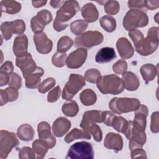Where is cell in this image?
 Returning <instances> with one entry per match:
<instances>
[{"instance_id": "obj_6", "label": "cell", "mask_w": 159, "mask_h": 159, "mask_svg": "<svg viewBox=\"0 0 159 159\" xmlns=\"http://www.w3.org/2000/svg\"><path fill=\"white\" fill-rule=\"evenodd\" d=\"M85 84V79L83 76L78 74L71 73L69 76L68 81L63 88L62 98L67 101L72 99L74 96L76 95Z\"/></svg>"}, {"instance_id": "obj_21", "label": "cell", "mask_w": 159, "mask_h": 159, "mask_svg": "<svg viewBox=\"0 0 159 159\" xmlns=\"http://www.w3.org/2000/svg\"><path fill=\"white\" fill-rule=\"evenodd\" d=\"M28 39L25 34L18 35L14 40L13 52L17 57L27 53Z\"/></svg>"}, {"instance_id": "obj_39", "label": "cell", "mask_w": 159, "mask_h": 159, "mask_svg": "<svg viewBox=\"0 0 159 159\" xmlns=\"http://www.w3.org/2000/svg\"><path fill=\"white\" fill-rule=\"evenodd\" d=\"M101 75L100 71L96 68H91L88 70L84 73V79L89 83H97Z\"/></svg>"}, {"instance_id": "obj_44", "label": "cell", "mask_w": 159, "mask_h": 159, "mask_svg": "<svg viewBox=\"0 0 159 159\" xmlns=\"http://www.w3.org/2000/svg\"><path fill=\"white\" fill-rule=\"evenodd\" d=\"M9 87L19 89L22 86L21 77L16 73H12L9 75V80L8 83Z\"/></svg>"}, {"instance_id": "obj_34", "label": "cell", "mask_w": 159, "mask_h": 159, "mask_svg": "<svg viewBox=\"0 0 159 159\" xmlns=\"http://www.w3.org/2000/svg\"><path fill=\"white\" fill-rule=\"evenodd\" d=\"M102 112L103 111L98 110L86 111L83 114L82 120L96 123H101L102 122Z\"/></svg>"}, {"instance_id": "obj_37", "label": "cell", "mask_w": 159, "mask_h": 159, "mask_svg": "<svg viewBox=\"0 0 159 159\" xmlns=\"http://www.w3.org/2000/svg\"><path fill=\"white\" fill-rule=\"evenodd\" d=\"M73 45V40L68 36H63L58 41L57 51L61 53H65Z\"/></svg>"}, {"instance_id": "obj_45", "label": "cell", "mask_w": 159, "mask_h": 159, "mask_svg": "<svg viewBox=\"0 0 159 159\" xmlns=\"http://www.w3.org/2000/svg\"><path fill=\"white\" fill-rule=\"evenodd\" d=\"M13 33L15 34H23L25 30V24L22 19H17L11 21Z\"/></svg>"}, {"instance_id": "obj_3", "label": "cell", "mask_w": 159, "mask_h": 159, "mask_svg": "<svg viewBox=\"0 0 159 159\" xmlns=\"http://www.w3.org/2000/svg\"><path fill=\"white\" fill-rule=\"evenodd\" d=\"M123 27L128 31L143 27L148 24V17L146 13L139 10L131 9L123 19Z\"/></svg>"}, {"instance_id": "obj_26", "label": "cell", "mask_w": 159, "mask_h": 159, "mask_svg": "<svg viewBox=\"0 0 159 159\" xmlns=\"http://www.w3.org/2000/svg\"><path fill=\"white\" fill-rule=\"evenodd\" d=\"M19 97L18 89L8 87L0 89V105L2 106L8 102H13Z\"/></svg>"}, {"instance_id": "obj_9", "label": "cell", "mask_w": 159, "mask_h": 159, "mask_svg": "<svg viewBox=\"0 0 159 159\" xmlns=\"http://www.w3.org/2000/svg\"><path fill=\"white\" fill-rule=\"evenodd\" d=\"M19 143V142L14 132L1 130L0 131V158H6L13 148Z\"/></svg>"}, {"instance_id": "obj_19", "label": "cell", "mask_w": 159, "mask_h": 159, "mask_svg": "<svg viewBox=\"0 0 159 159\" xmlns=\"http://www.w3.org/2000/svg\"><path fill=\"white\" fill-rule=\"evenodd\" d=\"M122 80L124 88L127 91H136L140 86L139 78L132 71H126L123 73Z\"/></svg>"}, {"instance_id": "obj_41", "label": "cell", "mask_w": 159, "mask_h": 159, "mask_svg": "<svg viewBox=\"0 0 159 159\" xmlns=\"http://www.w3.org/2000/svg\"><path fill=\"white\" fill-rule=\"evenodd\" d=\"M55 83L56 81L53 78H47L40 84L38 88V91L42 94H45L48 91L51 89L55 86Z\"/></svg>"}, {"instance_id": "obj_11", "label": "cell", "mask_w": 159, "mask_h": 159, "mask_svg": "<svg viewBox=\"0 0 159 159\" xmlns=\"http://www.w3.org/2000/svg\"><path fill=\"white\" fill-rule=\"evenodd\" d=\"M88 52L86 48H78L72 52L67 57L66 65L68 68L77 69L86 61Z\"/></svg>"}, {"instance_id": "obj_7", "label": "cell", "mask_w": 159, "mask_h": 159, "mask_svg": "<svg viewBox=\"0 0 159 159\" xmlns=\"http://www.w3.org/2000/svg\"><path fill=\"white\" fill-rule=\"evenodd\" d=\"M103 39L104 37L101 32L89 30L76 37L74 42L76 47L89 48L101 44Z\"/></svg>"}, {"instance_id": "obj_33", "label": "cell", "mask_w": 159, "mask_h": 159, "mask_svg": "<svg viewBox=\"0 0 159 159\" xmlns=\"http://www.w3.org/2000/svg\"><path fill=\"white\" fill-rule=\"evenodd\" d=\"M63 113L68 117H75L79 111L77 102L73 100H70L63 104L61 108Z\"/></svg>"}, {"instance_id": "obj_40", "label": "cell", "mask_w": 159, "mask_h": 159, "mask_svg": "<svg viewBox=\"0 0 159 159\" xmlns=\"http://www.w3.org/2000/svg\"><path fill=\"white\" fill-rule=\"evenodd\" d=\"M66 54L65 53H61L56 52L52 57V62L53 65L58 68H61L66 64Z\"/></svg>"}, {"instance_id": "obj_48", "label": "cell", "mask_w": 159, "mask_h": 159, "mask_svg": "<svg viewBox=\"0 0 159 159\" xmlns=\"http://www.w3.org/2000/svg\"><path fill=\"white\" fill-rule=\"evenodd\" d=\"M61 94V89L59 86H56L52 89L47 95V101L48 102H55L60 98Z\"/></svg>"}, {"instance_id": "obj_29", "label": "cell", "mask_w": 159, "mask_h": 159, "mask_svg": "<svg viewBox=\"0 0 159 159\" xmlns=\"http://www.w3.org/2000/svg\"><path fill=\"white\" fill-rule=\"evenodd\" d=\"M91 138V135L85 130L78 129V128H74L72 129L65 137L64 140L65 142L70 143L74 141L75 140L80 139H84L87 140H90Z\"/></svg>"}, {"instance_id": "obj_28", "label": "cell", "mask_w": 159, "mask_h": 159, "mask_svg": "<svg viewBox=\"0 0 159 159\" xmlns=\"http://www.w3.org/2000/svg\"><path fill=\"white\" fill-rule=\"evenodd\" d=\"M0 5L1 12L9 14H17L21 9V4L16 1L2 0L1 1Z\"/></svg>"}, {"instance_id": "obj_5", "label": "cell", "mask_w": 159, "mask_h": 159, "mask_svg": "<svg viewBox=\"0 0 159 159\" xmlns=\"http://www.w3.org/2000/svg\"><path fill=\"white\" fill-rule=\"evenodd\" d=\"M94 150L91 143L87 142H79L73 144L69 148L66 158L93 159Z\"/></svg>"}, {"instance_id": "obj_17", "label": "cell", "mask_w": 159, "mask_h": 159, "mask_svg": "<svg viewBox=\"0 0 159 159\" xmlns=\"http://www.w3.org/2000/svg\"><path fill=\"white\" fill-rule=\"evenodd\" d=\"M104 145L106 148L113 150L117 152L120 151L123 147V139L119 134L109 132L105 137Z\"/></svg>"}, {"instance_id": "obj_47", "label": "cell", "mask_w": 159, "mask_h": 159, "mask_svg": "<svg viewBox=\"0 0 159 159\" xmlns=\"http://www.w3.org/2000/svg\"><path fill=\"white\" fill-rule=\"evenodd\" d=\"M150 130L154 134L159 132V112L158 111L153 112L151 115Z\"/></svg>"}, {"instance_id": "obj_2", "label": "cell", "mask_w": 159, "mask_h": 159, "mask_svg": "<svg viewBox=\"0 0 159 159\" xmlns=\"http://www.w3.org/2000/svg\"><path fill=\"white\" fill-rule=\"evenodd\" d=\"M158 27H151L146 38H143L135 46L136 52L142 56H148L154 53L158 47Z\"/></svg>"}, {"instance_id": "obj_16", "label": "cell", "mask_w": 159, "mask_h": 159, "mask_svg": "<svg viewBox=\"0 0 159 159\" xmlns=\"http://www.w3.org/2000/svg\"><path fill=\"white\" fill-rule=\"evenodd\" d=\"M116 48L120 57L123 59H128L133 57L134 48L130 41L125 37L119 38L116 42Z\"/></svg>"}, {"instance_id": "obj_4", "label": "cell", "mask_w": 159, "mask_h": 159, "mask_svg": "<svg viewBox=\"0 0 159 159\" xmlns=\"http://www.w3.org/2000/svg\"><path fill=\"white\" fill-rule=\"evenodd\" d=\"M140 105V101L137 98L116 97L110 101L109 107L114 114H122L136 111Z\"/></svg>"}, {"instance_id": "obj_49", "label": "cell", "mask_w": 159, "mask_h": 159, "mask_svg": "<svg viewBox=\"0 0 159 159\" xmlns=\"http://www.w3.org/2000/svg\"><path fill=\"white\" fill-rule=\"evenodd\" d=\"M129 36L132 40V42L135 46L144 38L142 32L137 29L129 31Z\"/></svg>"}, {"instance_id": "obj_15", "label": "cell", "mask_w": 159, "mask_h": 159, "mask_svg": "<svg viewBox=\"0 0 159 159\" xmlns=\"http://www.w3.org/2000/svg\"><path fill=\"white\" fill-rule=\"evenodd\" d=\"M135 111L134 120L132 121L133 126L140 131L145 132L147 124V117L148 114V107L145 105L140 104Z\"/></svg>"}, {"instance_id": "obj_50", "label": "cell", "mask_w": 159, "mask_h": 159, "mask_svg": "<svg viewBox=\"0 0 159 159\" xmlns=\"http://www.w3.org/2000/svg\"><path fill=\"white\" fill-rule=\"evenodd\" d=\"M116 114L111 111H106L102 112V122L107 126L111 127L112 121L116 117Z\"/></svg>"}, {"instance_id": "obj_58", "label": "cell", "mask_w": 159, "mask_h": 159, "mask_svg": "<svg viewBox=\"0 0 159 159\" xmlns=\"http://www.w3.org/2000/svg\"><path fill=\"white\" fill-rule=\"evenodd\" d=\"M64 1H50V4L53 8H58L64 3Z\"/></svg>"}, {"instance_id": "obj_13", "label": "cell", "mask_w": 159, "mask_h": 159, "mask_svg": "<svg viewBox=\"0 0 159 159\" xmlns=\"http://www.w3.org/2000/svg\"><path fill=\"white\" fill-rule=\"evenodd\" d=\"M34 42L37 52L41 54H47L52 50V41L43 32L34 34Z\"/></svg>"}, {"instance_id": "obj_43", "label": "cell", "mask_w": 159, "mask_h": 159, "mask_svg": "<svg viewBox=\"0 0 159 159\" xmlns=\"http://www.w3.org/2000/svg\"><path fill=\"white\" fill-rule=\"evenodd\" d=\"M19 158L20 159H34L36 158V154L29 147H24L19 150Z\"/></svg>"}, {"instance_id": "obj_1", "label": "cell", "mask_w": 159, "mask_h": 159, "mask_svg": "<svg viewBox=\"0 0 159 159\" xmlns=\"http://www.w3.org/2000/svg\"><path fill=\"white\" fill-rule=\"evenodd\" d=\"M96 84L98 89L104 94H119L124 89L122 80L114 74L101 76Z\"/></svg>"}, {"instance_id": "obj_12", "label": "cell", "mask_w": 159, "mask_h": 159, "mask_svg": "<svg viewBox=\"0 0 159 159\" xmlns=\"http://www.w3.org/2000/svg\"><path fill=\"white\" fill-rule=\"evenodd\" d=\"M16 65L20 68L24 77L32 73L37 67L31 54L28 52L16 58Z\"/></svg>"}, {"instance_id": "obj_14", "label": "cell", "mask_w": 159, "mask_h": 159, "mask_svg": "<svg viewBox=\"0 0 159 159\" xmlns=\"http://www.w3.org/2000/svg\"><path fill=\"white\" fill-rule=\"evenodd\" d=\"M37 132L39 139L45 141L49 148H52L56 144V139L51 132L50 124L46 121L40 122L37 126Z\"/></svg>"}, {"instance_id": "obj_30", "label": "cell", "mask_w": 159, "mask_h": 159, "mask_svg": "<svg viewBox=\"0 0 159 159\" xmlns=\"http://www.w3.org/2000/svg\"><path fill=\"white\" fill-rule=\"evenodd\" d=\"M32 148L36 154V158L42 159L45 156L49 147L45 141L41 139H37L32 143Z\"/></svg>"}, {"instance_id": "obj_53", "label": "cell", "mask_w": 159, "mask_h": 159, "mask_svg": "<svg viewBox=\"0 0 159 159\" xmlns=\"http://www.w3.org/2000/svg\"><path fill=\"white\" fill-rule=\"evenodd\" d=\"M13 70H14V66H13L12 63L10 61H5L1 66V68H0V71L4 72L9 75L12 73Z\"/></svg>"}, {"instance_id": "obj_57", "label": "cell", "mask_w": 159, "mask_h": 159, "mask_svg": "<svg viewBox=\"0 0 159 159\" xmlns=\"http://www.w3.org/2000/svg\"><path fill=\"white\" fill-rule=\"evenodd\" d=\"M47 1H32V5L35 8H39V7H41L43 6H45L47 3Z\"/></svg>"}, {"instance_id": "obj_8", "label": "cell", "mask_w": 159, "mask_h": 159, "mask_svg": "<svg viewBox=\"0 0 159 159\" xmlns=\"http://www.w3.org/2000/svg\"><path fill=\"white\" fill-rule=\"evenodd\" d=\"M80 11L78 2L75 0L65 1L57 12L54 21L65 24V22L71 19Z\"/></svg>"}, {"instance_id": "obj_55", "label": "cell", "mask_w": 159, "mask_h": 159, "mask_svg": "<svg viewBox=\"0 0 159 159\" xmlns=\"http://www.w3.org/2000/svg\"><path fill=\"white\" fill-rule=\"evenodd\" d=\"M159 7V1H146L145 7L149 10H154Z\"/></svg>"}, {"instance_id": "obj_23", "label": "cell", "mask_w": 159, "mask_h": 159, "mask_svg": "<svg viewBox=\"0 0 159 159\" xmlns=\"http://www.w3.org/2000/svg\"><path fill=\"white\" fill-rule=\"evenodd\" d=\"M81 12L83 17L88 22H94L98 19L99 12L98 9L91 2L84 5L81 9Z\"/></svg>"}, {"instance_id": "obj_25", "label": "cell", "mask_w": 159, "mask_h": 159, "mask_svg": "<svg viewBox=\"0 0 159 159\" xmlns=\"http://www.w3.org/2000/svg\"><path fill=\"white\" fill-rule=\"evenodd\" d=\"M140 74L145 81L148 83L155 78L158 73V65L155 66L151 63H147L142 65L140 68Z\"/></svg>"}, {"instance_id": "obj_31", "label": "cell", "mask_w": 159, "mask_h": 159, "mask_svg": "<svg viewBox=\"0 0 159 159\" xmlns=\"http://www.w3.org/2000/svg\"><path fill=\"white\" fill-rule=\"evenodd\" d=\"M80 99L83 105L89 106L94 104L97 101V96L91 89L88 88L80 93Z\"/></svg>"}, {"instance_id": "obj_32", "label": "cell", "mask_w": 159, "mask_h": 159, "mask_svg": "<svg viewBox=\"0 0 159 159\" xmlns=\"http://www.w3.org/2000/svg\"><path fill=\"white\" fill-rule=\"evenodd\" d=\"M99 23L102 28L107 32H112L116 29V19L111 16L106 15L101 17L99 19Z\"/></svg>"}, {"instance_id": "obj_38", "label": "cell", "mask_w": 159, "mask_h": 159, "mask_svg": "<svg viewBox=\"0 0 159 159\" xmlns=\"http://www.w3.org/2000/svg\"><path fill=\"white\" fill-rule=\"evenodd\" d=\"M104 8L105 12L110 15L117 14L120 10V4L117 1H104Z\"/></svg>"}, {"instance_id": "obj_24", "label": "cell", "mask_w": 159, "mask_h": 159, "mask_svg": "<svg viewBox=\"0 0 159 159\" xmlns=\"http://www.w3.org/2000/svg\"><path fill=\"white\" fill-rule=\"evenodd\" d=\"M116 58L114 49L111 47H103L101 48L95 56V60L99 63H108Z\"/></svg>"}, {"instance_id": "obj_46", "label": "cell", "mask_w": 159, "mask_h": 159, "mask_svg": "<svg viewBox=\"0 0 159 159\" xmlns=\"http://www.w3.org/2000/svg\"><path fill=\"white\" fill-rule=\"evenodd\" d=\"M112 70L116 74L122 75L127 71V63L124 60H119L113 65Z\"/></svg>"}, {"instance_id": "obj_27", "label": "cell", "mask_w": 159, "mask_h": 159, "mask_svg": "<svg viewBox=\"0 0 159 159\" xmlns=\"http://www.w3.org/2000/svg\"><path fill=\"white\" fill-rule=\"evenodd\" d=\"M34 130L33 127L28 124H24L20 125L17 130V137L22 141L29 142L34 139Z\"/></svg>"}, {"instance_id": "obj_54", "label": "cell", "mask_w": 159, "mask_h": 159, "mask_svg": "<svg viewBox=\"0 0 159 159\" xmlns=\"http://www.w3.org/2000/svg\"><path fill=\"white\" fill-rule=\"evenodd\" d=\"M9 75L2 71H0V86H4L8 84Z\"/></svg>"}, {"instance_id": "obj_22", "label": "cell", "mask_w": 159, "mask_h": 159, "mask_svg": "<svg viewBox=\"0 0 159 159\" xmlns=\"http://www.w3.org/2000/svg\"><path fill=\"white\" fill-rule=\"evenodd\" d=\"M80 127L91 134L94 140L99 142L102 139V132L100 127L96 124L95 122L82 120L80 123Z\"/></svg>"}, {"instance_id": "obj_35", "label": "cell", "mask_w": 159, "mask_h": 159, "mask_svg": "<svg viewBox=\"0 0 159 159\" xmlns=\"http://www.w3.org/2000/svg\"><path fill=\"white\" fill-rule=\"evenodd\" d=\"M88 26V23L85 20L78 19L70 24V30L73 34L76 35L82 34Z\"/></svg>"}, {"instance_id": "obj_10", "label": "cell", "mask_w": 159, "mask_h": 159, "mask_svg": "<svg viewBox=\"0 0 159 159\" xmlns=\"http://www.w3.org/2000/svg\"><path fill=\"white\" fill-rule=\"evenodd\" d=\"M53 20L52 13L47 9H42L30 20V26L34 34L42 32L46 25Z\"/></svg>"}, {"instance_id": "obj_42", "label": "cell", "mask_w": 159, "mask_h": 159, "mask_svg": "<svg viewBox=\"0 0 159 159\" xmlns=\"http://www.w3.org/2000/svg\"><path fill=\"white\" fill-rule=\"evenodd\" d=\"M1 31L4 39L6 40H9L14 34L11 22L6 21L2 22L1 25Z\"/></svg>"}, {"instance_id": "obj_20", "label": "cell", "mask_w": 159, "mask_h": 159, "mask_svg": "<svg viewBox=\"0 0 159 159\" xmlns=\"http://www.w3.org/2000/svg\"><path fill=\"white\" fill-rule=\"evenodd\" d=\"M44 73L42 68L37 66L35 71L24 77L25 80V86L29 89L39 88L40 84V78Z\"/></svg>"}, {"instance_id": "obj_56", "label": "cell", "mask_w": 159, "mask_h": 159, "mask_svg": "<svg viewBox=\"0 0 159 159\" xmlns=\"http://www.w3.org/2000/svg\"><path fill=\"white\" fill-rule=\"evenodd\" d=\"M68 26V24H62L58 23L55 21H53V27L57 32H60V31H62V30H65Z\"/></svg>"}, {"instance_id": "obj_18", "label": "cell", "mask_w": 159, "mask_h": 159, "mask_svg": "<svg viewBox=\"0 0 159 159\" xmlns=\"http://www.w3.org/2000/svg\"><path fill=\"white\" fill-rule=\"evenodd\" d=\"M71 128V122L64 117H58L53 122L52 125V131L55 136L61 137Z\"/></svg>"}, {"instance_id": "obj_51", "label": "cell", "mask_w": 159, "mask_h": 159, "mask_svg": "<svg viewBox=\"0 0 159 159\" xmlns=\"http://www.w3.org/2000/svg\"><path fill=\"white\" fill-rule=\"evenodd\" d=\"M146 5V1H129L127 2V6L130 9H142L143 7H145Z\"/></svg>"}, {"instance_id": "obj_52", "label": "cell", "mask_w": 159, "mask_h": 159, "mask_svg": "<svg viewBox=\"0 0 159 159\" xmlns=\"http://www.w3.org/2000/svg\"><path fill=\"white\" fill-rule=\"evenodd\" d=\"M131 158H147V155L145 151L142 148H135L132 150H130Z\"/></svg>"}, {"instance_id": "obj_36", "label": "cell", "mask_w": 159, "mask_h": 159, "mask_svg": "<svg viewBox=\"0 0 159 159\" xmlns=\"http://www.w3.org/2000/svg\"><path fill=\"white\" fill-rule=\"evenodd\" d=\"M128 123L129 121H127L124 117L119 116H116L112 121L111 127H112L116 131L124 134L127 128Z\"/></svg>"}]
</instances>
